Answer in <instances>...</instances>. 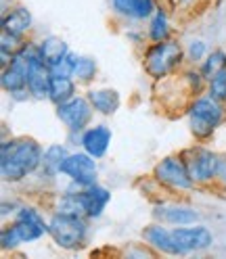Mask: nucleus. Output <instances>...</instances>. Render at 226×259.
I'll use <instances>...</instances> for the list:
<instances>
[{
    "mask_svg": "<svg viewBox=\"0 0 226 259\" xmlns=\"http://www.w3.org/2000/svg\"><path fill=\"white\" fill-rule=\"evenodd\" d=\"M51 67L40 59L38 46H29V75H27V92L34 99H48L51 90Z\"/></svg>",
    "mask_w": 226,
    "mask_h": 259,
    "instance_id": "1a4fd4ad",
    "label": "nucleus"
},
{
    "mask_svg": "<svg viewBox=\"0 0 226 259\" xmlns=\"http://www.w3.org/2000/svg\"><path fill=\"white\" fill-rule=\"evenodd\" d=\"M222 69H226V53L224 51H214V53H209V57L205 59L201 73H203L205 79H212Z\"/></svg>",
    "mask_w": 226,
    "mask_h": 259,
    "instance_id": "4be33fe9",
    "label": "nucleus"
},
{
    "mask_svg": "<svg viewBox=\"0 0 226 259\" xmlns=\"http://www.w3.org/2000/svg\"><path fill=\"white\" fill-rule=\"evenodd\" d=\"M27 75H29V44H25L19 53H15L11 63L3 69L0 84L9 94H17L27 90Z\"/></svg>",
    "mask_w": 226,
    "mask_h": 259,
    "instance_id": "423d86ee",
    "label": "nucleus"
},
{
    "mask_svg": "<svg viewBox=\"0 0 226 259\" xmlns=\"http://www.w3.org/2000/svg\"><path fill=\"white\" fill-rule=\"evenodd\" d=\"M48 234L61 249H78L86 238V222L80 215L55 213L48 222Z\"/></svg>",
    "mask_w": 226,
    "mask_h": 259,
    "instance_id": "20e7f679",
    "label": "nucleus"
},
{
    "mask_svg": "<svg viewBox=\"0 0 226 259\" xmlns=\"http://www.w3.org/2000/svg\"><path fill=\"white\" fill-rule=\"evenodd\" d=\"M76 63H78V57L73 53H67L63 57L55 67L51 69L53 75H61V77H71L73 75V69H76Z\"/></svg>",
    "mask_w": 226,
    "mask_h": 259,
    "instance_id": "bb28decb",
    "label": "nucleus"
},
{
    "mask_svg": "<svg viewBox=\"0 0 226 259\" xmlns=\"http://www.w3.org/2000/svg\"><path fill=\"white\" fill-rule=\"evenodd\" d=\"M207 92H209V96H212V99H216L218 103H224V101H226V69H222L220 73H216L212 79H209Z\"/></svg>",
    "mask_w": 226,
    "mask_h": 259,
    "instance_id": "a878e982",
    "label": "nucleus"
},
{
    "mask_svg": "<svg viewBox=\"0 0 226 259\" xmlns=\"http://www.w3.org/2000/svg\"><path fill=\"white\" fill-rule=\"evenodd\" d=\"M17 220H23V222H31V224L40 226V228H44V230L48 232V224L42 220V215L36 211L34 207H21L19 211H17Z\"/></svg>",
    "mask_w": 226,
    "mask_h": 259,
    "instance_id": "c85d7f7f",
    "label": "nucleus"
},
{
    "mask_svg": "<svg viewBox=\"0 0 226 259\" xmlns=\"http://www.w3.org/2000/svg\"><path fill=\"white\" fill-rule=\"evenodd\" d=\"M94 73H96V61L90 57H78L73 75L80 79V82H90L94 77Z\"/></svg>",
    "mask_w": 226,
    "mask_h": 259,
    "instance_id": "b1692460",
    "label": "nucleus"
},
{
    "mask_svg": "<svg viewBox=\"0 0 226 259\" xmlns=\"http://www.w3.org/2000/svg\"><path fill=\"white\" fill-rule=\"evenodd\" d=\"M182 61V48L174 40L155 42L144 55V69L155 79L170 75Z\"/></svg>",
    "mask_w": 226,
    "mask_h": 259,
    "instance_id": "f03ea898",
    "label": "nucleus"
},
{
    "mask_svg": "<svg viewBox=\"0 0 226 259\" xmlns=\"http://www.w3.org/2000/svg\"><path fill=\"white\" fill-rule=\"evenodd\" d=\"M113 9H116L124 17L132 19H144L151 13H155V3L153 0H111Z\"/></svg>",
    "mask_w": 226,
    "mask_h": 259,
    "instance_id": "dca6fc26",
    "label": "nucleus"
},
{
    "mask_svg": "<svg viewBox=\"0 0 226 259\" xmlns=\"http://www.w3.org/2000/svg\"><path fill=\"white\" fill-rule=\"evenodd\" d=\"M29 27H31V13L25 7H15L3 17V31H9L13 36H23Z\"/></svg>",
    "mask_w": 226,
    "mask_h": 259,
    "instance_id": "a211bd4d",
    "label": "nucleus"
},
{
    "mask_svg": "<svg viewBox=\"0 0 226 259\" xmlns=\"http://www.w3.org/2000/svg\"><path fill=\"white\" fill-rule=\"evenodd\" d=\"M96 161L88 153H73L67 155V159L63 161L61 174H65L71 182H78L82 186L96 184Z\"/></svg>",
    "mask_w": 226,
    "mask_h": 259,
    "instance_id": "9d476101",
    "label": "nucleus"
},
{
    "mask_svg": "<svg viewBox=\"0 0 226 259\" xmlns=\"http://www.w3.org/2000/svg\"><path fill=\"white\" fill-rule=\"evenodd\" d=\"M111 144V130L107 125H94L90 130H86L82 136V147L88 155H92L94 159H101Z\"/></svg>",
    "mask_w": 226,
    "mask_h": 259,
    "instance_id": "4468645a",
    "label": "nucleus"
},
{
    "mask_svg": "<svg viewBox=\"0 0 226 259\" xmlns=\"http://www.w3.org/2000/svg\"><path fill=\"white\" fill-rule=\"evenodd\" d=\"M0 242H3V249H15L17 245H21V236L17 232V228L13 226H7V228L3 230V234H0Z\"/></svg>",
    "mask_w": 226,
    "mask_h": 259,
    "instance_id": "c756f323",
    "label": "nucleus"
},
{
    "mask_svg": "<svg viewBox=\"0 0 226 259\" xmlns=\"http://www.w3.org/2000/svg\"><path fill=\"white\" fill-rule=\"evenodd\" d=\"M25 44L21 42V36H13V34H9V31H3V42H0V48H3V53H7V55H15V53H19L21 48H23Z\"/></svg>",
    "mask_w": 226,
    "mask_h": 259,
    "instance_id": "cd10ccee",
    "label": "nucleus"
},
{
    "mask_svg": "<svg viewBox=\"0 0 226 259\" xmlns=\"http://www.w3.org/2000/svg\"><path fill=\"white\" fill-rule=\"evenodd\" d=\"M92 103L88 101V96H73V99L65 101L57 105V117L65 123L71 132H80V130H84L92 117Z\"/></svg>",
    "mask_w": 226,
    "mask_h": 259,
    "instance_id": "6e6552de",
    "label": "nucleus"
},
{
    "mask_svg": "<svg viewBox=\"0 0 226 259\" xmlns=\"http://www.w3.org/2000/svg\"><path fill=\"white\" fill-rule=\"evenodd\" d=\"M142 238H144V242H147L149 247H153L159 253H166V255H184L182 247L176 242L172 230H168L166 226H159V224L147 226V228L142 230Z\"/></svg>",
    "mask_w": 226,
    "mask_h": 259,
    "instance_id": "f8f14e48",
    "label": "nucleus"
},
{
    "mask_svg": "<svg viewBox=\"0 0 226 259\" xmlns=\"http://www.w3.org/2000/svg\"><path fill=\"white\" fill-rule=\"evenodd\" d=\"M42 149L34 138H13L3 142L0 155V171L3 180L19 182L42 165Z\"/></svg>",
    "mask_w": 226,
    "mask_h": 259,
    "instance_id": "f257e3e1",
    "label": "nucleus"
},
{
    "mask_svg": "<svg viewBox=\"0 0 226 259\" xmlns=\"http://www.w3.org/2000/svg\"><path fill=\"white\" fill-rule=\"evenodd\" d=\"M67 159V149L63 144H53L48 147L42 155V174L48 176V178H55L57 174H61V165L63 161Z\"/></svg>",
    "mask_w": 226,
    "mask_h": 259,
    "instance_id": "aec40b11",
    "label": "nucleus"
},
{
    "mask_svg": "<svg viewBox=\"0 0 226 259\" xmlns=\"http://www.w3.org/2000/svg\"><path fill=\"white\" fill-rule=\"evenodd\" d=\"M155 178L170 188L176 190H191L195 180L191 178L189 167L182 157H166L155 165Z\"/></svg>",
    "mask_w": 226,
    "mask_h": 259,
    "instance_id": "0eeeda50",
    "label": "nucleus"
},
{
    "mask_svg": "<svg viewBox=\"0 0 226 259\" xmlns=\"http://www.w3.org/2000/svg\"><path fill=\"white\" fill-rule=\"evenodd\" d=\"M15 228H17L19 236H21V242H31V240H38L46 230L40 228V226L31 224V222H23V220H17L15 222Z\"/></svg>",
    "mask_w": 226,
    "mask_h": 259,
    "instance_id": "393cba45",
    "label": "nucleus"
},
{
    "mask_svg": "<svg viewBox=\"0 0 226 259\" xmlns=\"http://www.w3.org/2000/svg\"><path fill=\"white\" fill-rule=\"evenodd\" d=\"M86 96H88V101L92 103L94 111L103 113V115H111V113H116L118 107H120V94L116 90H109V88L90 90Z\"/></svg>",
    "mask_w": 226,
    "mask_h": 259,
    "instance_id": "6ab92c4d",
    "label": "nucleus"
},
{
    "mask_svg": "<svg viewBox=\"0 0 226 259\" xmlns=\"http://www.w3.org/2000/svg\"><path fill=\"white\" fill-rule=\"evenodd\" d=\"M153 213L155 218L161 220V224H172V226H189L199 220V213L186 205H159Z\"/></svg>",
    "mask_w": 226,
    "mask_h": 259,
    "instance_id": "ddd939ff",
    "label": "nucleus"
},
{
    "mask_svg": "<svg viewBox=\"0 0 226 259\" xmlns=\"http://www.w3.org/2000/svg\"><path fill=\"white\" fill-rule=\"evenodd\" d=\"M184 163L189 167V174L195 182L205 184V182H212L216 176H220V163L222 159L209 149L203 147H193L189 151H184L182 155Z\"/></svg>",
    "mask_w": 226,
    "mask_h": 259,
    "instance_id": "39448f33",
    "label": "nucleus"
},
{
    "mask_svg": "<svg viewBox=\"0 0 226 259\" xmlns=\"http://www.w3.org/2000/svg\"><path fill=\"white\" fill-rule=\"evenodd\" d=\"M168 17H166V13L157 9L155 11V17L151 21V29H149V36L153 42H161V40H168Z\"/></svg>",
    "mask_w": 226,
    "mask_h": 259,
    "instance_id": "5701e85b",
    "label": "nucleus"
},
{
    "mask_svg": "<svg viewBox=\"0 0 226 259\" xmlns=\"http://www.w3.org/2000/svg\"><path fill=\"white\" fill-rule=\"evenodd\" d=\"M176 242L182 247L184 253L191 251H203L214 242V236L203 226H176L172 230Z\"/></svg>",
    "mask_w": 226,
    "mask_h": 259,
    "instance_id": "9b49d317",
    "label": "nucleus"
},
{
    "mask_svg": "<svg viewBox=\"0 0 226 259\" xmlns=\"http://www.w3.org/2000/svg\"><path fill=\"white\" fill-rule=\"evenodd\" d=\"M38 53H40V59L53 69L55 65L69 53V48H67V44L63 42L61 38L48 36V38H44V40L38 44Z\"/></svg>",
    "mask_w": 226,
    "mask_h": 259,
    "instance_id": "f3484780",
    "label": "nucleus"
},
{
    "mask_svg": "<svg viewBox=\"0 0 226 259\" xmlns=\"http://www.w3.org/2000/svg\"><path fill=\"white\" fill-rule=\"evenodd\" d=\"M205 55V42L203 40H193L189 44V61L193 63H199Z\"/></svg>",
    "mask_w": 226,
    "mask_h": 259,
    "instance_id": "7c9ffc66",
    "label": "nucleus"
},
{
    "mask_svg": "<svg viewBox=\"0 0 226 259\" xmlns=\"http://www.w3.org/2000/svg\"><path fill=\"white\" fill-rule=\"evenodd\" d=\"M76 92V84L71 82V77H61V75H53L51 77V90H48V99L55 105H61L69 99H73Z\"/></svg>",
    "mask_w": 226,
    "mask_h": 259,
    "instance_id": "412c9836",
    "label": "nucleus"
},
{
    "mask_svg": "<svg viewBox=\"0 0 226 259\" xmlns=\"http://www.w3.org/2000/svg\"><path fill=\"white\" fill-rule=\"evenodd\" d=\"M222 117H224V109L216 99H212V96L197 99L191 105V111H189L191 132L197 138L212 136L214 130L222 123Z\"/></svg>",
    "mask_w": 226,
    "mask_h": 259,
    "instance_id": "7ed1b4c3",
    "label": "nucleus"
},
{
    "mask_svg": "<svg viewBox=\"0 0 226 259\" xmlns=\"http://www.w3.org/2000/svg\"><path fill=\"white\" fill-rule=\"evenodd\" d=\"M111 199V192L99 184H90L82 190V201L86 207V218H99Z\"/></svg>",
    "mask_w": 226,
    "mask_h": 259,
    "instance_id": "2eb2a0df",
    "label": "nucleus"
}]
</instances>
